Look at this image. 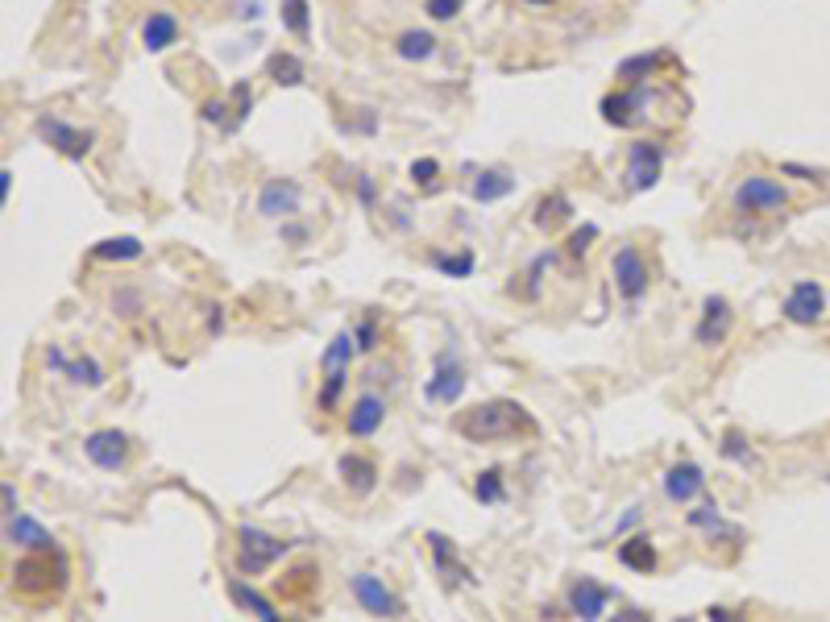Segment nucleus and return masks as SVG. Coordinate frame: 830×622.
<instances>
[{
  "label": "nucleus",
  "mask_w": 830,
  "mask_h": 622,
  "mask_svg": "<svg viewBox=\"0 0 830 622\" xmlns=\"http://www.w3.org/2000/svg\"><path fill=\"white\" fill-rule=\"evenodd\" d=\"M519 432H536V423L511 399H490V403H478L465 415H457V436H465L469 444L507 440V436H519Z\"/></svg>",
  "instance_id": "1"
},
{
  "label": "nucleus",
  "mask_w": 830,
  "mask_h": 622,
  "mask_svg": "<svg viewBox=\"0 0 830 622\" xmlns=\"http://www.w3.org/2000/svg\"><path fill=\"white\" fill-rule=\"evenodd\" d=\"M13 589L21 593V598H30V602H42V598H54V593H63L67 585V560L63 552L54 548V552H25L13 560Z\"/></svg>",
  "instance_id": "2"
},
{
  "label": "nucleus",
  "mask_w": 830,
  "mask_h": 622,
  "mask_svg": "<svg viewBox=\"0 0 830 622\" xmlns=\"http://www.w3.org/2000/svg\"><path fill=\"white\" fill-rule=\"evenodd\" d=\"M291 552V544L287 540H279V535H270V531H262V527H249V523H241L237 527V573L241 577H258V573H266L274 560H283Z\"/></svg>",
  "instance_id": "3"
},
{
  "label": "nucleus",
  "mask_w": 830,
  "mask_h": 622,
  "mask_svg": "<svg viewBox=\"0 0 830 622\" xmlns=\"http://www.w3.org/2000/svg\"><path fill=\"white\" fill-rule=\"evenodd\" d=\"M731 204H735V212H743V216L781 212V208L789 204V187L777 183V179H768V175H747V179L735 183Z\"/></svg>",
  "instance_id": "4"
},
{
  "label": "nucleus",
  "mask_w": 830,
  "mask_h": 622,
  "mask_svg": "<svg viewBox=\"0 0 830 622\" xmlns=\"http://www.w3.org/2000/svg\"><path fill=\"white\" fill-rule=\"evenodd\" d=\"M34 133L46 141L50 150H59L71 162H83V158L92 154V146H96V133L92 129H79V125H71L63 117H54V112H42V117L34 121Z\"/></svg>",
  "instance_id": "5"
},
{
  "label": "nucleus",
  "mask_w": 830,
  "mask_h": 622,
  "mask_svg": "<svg viewBox=\"0 0 830 622\" xmlns=\"http://www.w3.org/2000/svg\"><path fill=\"white\" fill-rule=\"evenodd\" d=\"M611 278H615V291L623 295L627 307H635V303L648 295V287H652V270H648L644 253L635 249V245H619V249H615V258H611Z\"/></svg>",
  "instance_id": "6"
},
{
  "label": "nucleus",
  "mask_w": 830,
  "mask_h": 622,
  "mask_svg": "<svg viewBox=\"0 0 830 622\" xmlns=\"http://www.w3.org/2000/svg\"><path fill=\"white\" fill-rule=\"evenodd\" d=\"M660 171H664V146H660V141H631V146H627L623 187H627L631 195L652 191V187L660 183Z\"/></svg>",
  "instance_id": "7"
},
{
  "label": "nucleus",
  "mask_w": 830,
  "mask_h": 622,
  "mask_svg": "<svg viewBox=\"0 0 830 622\" xmlns=\"http://www.w3.org/2000/svg\"><path fill=\"white\" fill-rule=\"evenodd\" d=\"M781 316L789 324H801V328L818 324L826 316V291H822V282H814V278L793 282L789 295H785V303H781Z\"/></svg>",
  "instance_id": "8"
},
{
  "label": "nucleus",
  "mask_w": 830,
  "mask_h": 622,
  "mask_svg": "<svg viewBox=\"0 0 830 622\" xmlns=\"http://www.w3.org/2000/svg\"><path fill=\"white\" fill-rule=\"evenodd\" d=\"M349 589H353L357 606H362L366 614H374V618H403V602L395 598L391 585H386L382 577H374V573H353L349 577Z\"/></svg>",
  "instance_id": "9"
},
{
  "label": "nucleus",
  "mask_w": 830,
  "mask_h": 622,
  "mask_svg": "<svg viewBox=\"0 0 830 622\" xmlns=\"http://www.w3.org/2000/svg\"><path fill=\"white\" fill-rule=\"evenodd\" d=\"M83 452H88V461L104 473H117L129 465V436L117 432V428H100V432H88L83 436Z\"/></svg>",
  "instance_id": "10"
},
{
  "label": "nucleus",
  "mask_w": 830,
  "mask_h": 622,
  "mask_svg": "<svg viewBox=\"0 0 830 622\" xmlns=\"http://www.w3.org/2000/svg\"><path fill=\"white\" fill-rule=\"evenodd\" d=\"M644 108H648V83H627V88L602 96V104H598L602 121L615 125V129H631L635 121H640Z\"/></svg>",
  "instance_id": "11"
},
{
  "label": "nucleus",
  "mask_w": 830,
  "mask_h": 622,
  "mask_svg": "<svg viewBox=\"0 0 830 622\" xmlns=\"http://www.w3.org/2000/svg\"><path fill=\"white\" fill-rule=\"evenodd\" d=\"M303 208V187L295 179H266L258 191V216L266 220H295Z\"/></svg>",
  "instance_id": "12"
},
{
  "label": "nucleus",
  "mask_w": 830,
  "mask_h": 622,
  "mask_svg": "<svg viewBox=\"0 0 830 622\" xmlns=\"http://www.w3.org/2000/svg\"><path fill=\"white\" fill-rule=\"evenodd\" d=\"M731 328H735V311H731V303H727L723 295H706V299H702V320L694 324V341H698L702 349H714V345H723V341H727Z\"/></svg>",
  "instance_id": "13"
},
{
  "label": "nucleus",
  "mask_w": 830,
  "mask_h": 622,
  "mask_svg": "<svg viewBox=\"0 0 830 622\" xmlns=\"http://www.w3.org/2000/svg\"><path fill=\"white\" fill-rule=\"evenodd\" d=\"M465 370H461V361H457V353H440L436 357V370H432V378L424 382V399L428 403H457L461 394H465Z\"/></svg>",
  "instance_id": "14"
},
{
  "label": "nucleus",
  "mask_w": 830,
  "mask_h": 622,
  "mask_svg": "<svg viewBox=\"0 0 830 622\" xmlns=\"http://www.w3.org/2000/svg\"><path fill=\"white\" fill-rule=\"evenodd\" d=\"M569 614L577 618V622H598L602 618V610L611 606V585H602V581H594V577H577L573 585H569Z\"/></svg>",
  "instance_id": "15"
},
{
  "label": "nucleus",
  "mask_w": 830,
  "mask_h": 622,
  "mask_svg": "<svg viewBox=\"0 0 830 622\" xmlns=\"http://www.w3.org/2000/svg\"><path fill=\"white\" fill-rule=\"evenodd\" d=\"M382 423H386V399H382V394H374V390H362L353 399V407H349L345 432L353 440H370V436L382 432Z\"/></svg>",
  "instance_id": "16"
},
{
  "label": "nucleus",
  "mask_w": 830,
  "mask_h": 622,
  "mask_svg": "<svg viewBox=\"0 0 830 622\" xmlns=\"http://www.w3.org/2000/svg\"><path fill=\"white\" fill-rule=\"evenodd\" d=\"M702 490H706V473H702V465H694V461H677L669 473H664V498L677 502V506L694 502Z\"/></svg>",
  "instance_id": "17"
},
{
  "label": "nucleus",
  "mask_w": 830,
  "mask_h": 622,
  "mask_svg": "<svg viewBox=\"0 0 830 622\" xmlns=\"http://www.w3.org/2000/svg\"><path fill=\"white\" fill-rule=\"evenodd\" d=\"M5 544L21 552H54V535L30 515H13L5 519Z\"/></svg>",
  "instance_id": "18"
},
{
  "label": "nucleus",
  "mask_w": 830,
  "mask_h": 622,
  "mask_svg": "<svg viewBox=\"0 0 830 622\" xmlns=\"http://www.w3.org/2000/svg\"><path fill=\"white\" fill-rule=\"evenodd\" d=\"M428 548H432V560H436V573L445 577V585H449V589H457V585H469V581H474V573H469V564L457 556L453 540H445L440 531H428Z\"/></svg>",
  "instance_id": "19"
},
{
  "label": "nucleus",
  "mask_w": 830,
  "mask_h": 622,
  "mask_svg": "<svg viewBox=\"0 0 830 622\" xmlns=\"http://www.w3.org/2000/svg\"><path fill=\"white\" fill-rule=\"evenodd\" d=\"M337 473H341L345 490L357 494V498L374 494V486H378V465L370 457H362V452H345V457L337 461Z\"/></svg>",
  "instance_id": "20"
},
{
  "label": "nucleus",
  "mask_w": 830,
  "mask_h": 622,
  "mask_svg": "<svg viewBox=\"0 0 830 622\" xmlns=\"http://www.w3.org/2000/svg\"><path fill=\"white\" fill-rule=\"evenodd\" d=\"M175 42H179V17L171 9L146 13V21H142V46L150 54H162V50H171Z\"/></svg>",
  "instance_id": "21"
},
{
  "label": "nucleus",
  "mask_w": 830,
  "mask_h": 622,
  "mask_svg": "<svg viewBox=\"0 0 830 622\" xmlns=\"http://www.w3.org/2000/svg\"><path fill=\"white\" fill-rule=\"evenodd\" d=\"M229 598H233L245 614H254L258 622H287L279 610H274V602H270V598H262V593H258L254 585H245L241 577H233V581H229Z\"/></svg>",
  "instance_id": "22"
},
{
  "label": "nucleus",
  "mask_w": 830,
  "mask_h": 622,
  "mask_svg": "<svg viewBox=\"0 0 830 622\" xmlns=\"http://www.w3.org/2000/svg\"><path fill=\"white\" fill-rule=\"evenodd\" d=\"M685 523L694 527V531H706L710 540H714V535H718V540H739V527H731V523L723 519V511H718V502H714V498H710V502H702L698 511H689V515H685Z\"/></svg>",
  "instance_id": "23"
},
{
  "label": "nucleus",
  "mask_w": 830,
  "mask_h": 622,
  "mask_svg": "<svg viewBox=\"0 0 830 622\" xmlns=\"http://www.w3.org/2000/svg\"><path fill=\"white\" fill-rule=\"evenodd\" d=\"M619 564H623V569H631V573L648 577L656 569V544L648 540V535H631V540L619 544Z\"/></svg>",
  "instance_id": "24"
},
{
  "label": "nucleus",
  "mask_w": 830,
  "mask_h": 622,
  "mask_svg": "<svg viewBox=\"0 0 830 622\" xmlns=\"http://www.w3.org/2000/svg\"><path fill=\"white\" fill-rule=\"evenodd\" d=\"M266 75L279 83V88H299V83L308 79V71H303V63H299V54H291V50H274L266 59Z\"/></svg>",
  "instance_id": "25"
},
{
  "label": "nucleus",
  "mask_w": 830,
  "mask_h": 622,
  "mask_svg": "<svg viewBox=\"0 0 830 622\" xmlns=\"http://www.w3.org/2000/svg\"><path fill=\"white\" fill-rule=\"evenodd\" d=\"M436 34H428V30H403L399 38H395V54L399 59H407V63H428L432 54H436Z\"/></svg>",
  "instance_id": "26"
},
{
  "label": "nucleus",
  "mask_w": 830,
  "mask_h": 622,
  "mask_svg": "<svg viewBox=\"0 0 830 622\" xmlns=\"http://www.w3.org/2000/svg\"><path fill=\"white\" fill-rule=\"evenodd\" d=\"M146 253V245L137 237H104L92 245V258L96 262H137Z\"/></svg>",
  "instance_id": "27"
},
{
  "label": "nucleus",
  "mask_w": 830,
  "mask_h": 622,
  "mask_svg": "<svg viewBox=\"0 0 830 622\" xmlns=\"http://www.w3.org/2000/svg\"><path fill=\"white\" fill-rule=\"evenodd\" d=\"M511 191H515V179L507 171H482L474 179V187H469V195H474L478 204H498V200H507Z\"/></svg>",
  "instance_id": "28"
},
{
  "label": "nucleus",
  "mask_w": 830,
  "mask_h": 622,
  "mask_svg": "<svg viewBox=\"0 0 830 622\" xmlns=\"http://www.w3.org/2000/svg\"><path fill=\"white\" fill-rule=\"evenodd\" d=\"M664 59H669V54H664V50H644V54H627V59L619 63V71H615V75L623 79V88H627V83H648V75H652V71H656V67L664 63Z\"/></svg>",
  "instance_id": "29"
},
{
  "label": "nucleus",
  "mask_w": 830,
  "mask_h": 622,
  "mask_svg": "<svg viewBox=\"0 0 830 622\" xmlns=\"http://www.w3.org/2000/svg\"><path fill=\"white\" fill-rule=\"evenodd\" d=\"M353 353H357V341H353V328H341L337 336L328 341V349H324V357H320V374H328V370H349V361H353Z\"/></svg>",
  "instance_id": "30"
},
{
  "label": "nucleus",
  "mask_w": 830,
  "mask_h": 622,
  "mask_svg": "<svg viewBox=\"0 0 830 622\" xmlns=\"http://www.w3.org/2000/svg\"><path fill=\"white\" fill-rule=\"evenodd\" d=\"M63 378H71L75 386H92V390H100V386L108 382L104 365H100L96 357H88V353H83V357H71V361H67V374H63Z\"/></svg>",
  "instance_id": "31"
},
{
  "label": "nucleus",
  "mask_w": 830,
  "mask_h": 622,
  "mask_svg": "<svg viewBox=\"0 0 830 622\" xmlns=\"http://www.w3.org/2000/svg\"><path fill=\"white\" fill-rule=\"evenodd\" d=\"M345 386H349V370H328V374L320 378V390H316V407H320L324 415H332V411L341 407Z\"/></svg>",
  "instance_id": "32"
},
{
  "label": "nucleus",
  "mask_w": 830,
  "mask_h": 622,
  "mask_svg": "<svg viewBox=\"0 0 830 622\" xmlns=\"http://www.w3.org/2000/svg\"><path fill=\"white\" fill-rule=\"evenodd\" d=\"M428 262L432 270H440L445 278H469L474 274V249H461V253H428Z\"/></svg>",
  "instance_id": "33"
},
{
  "label": "nucleus",
  "mask_w": 830,
  "mask_h": 622,
  "mask_svg": "<svg viewBox=\"0 0 830 622\" xmlns=\"http://www.w3.org/2000/svg\"><path fill=\"white\" fill-rule=\"evenodd\" d=\"M718 452H723V461H731V465H739V469H756V452H752V444H747V436L735 432V428L723 432V444H718Z\"/></svg>",
  "instance_id": "34"
},
{
  "label": "nucleus",
  "mask_w": 830,
  "mask_h": 622,
  "mask_svg": "<svg viewBox=\"0 0 830 622\" xmlns=\"http://www.w3.org/2000/svg\"><path fill=\"white\" fill-rule=\"evenodd\" d=\"M569 212H573V204H569V195H565V191L544 195V200L536 204V229H552V224L569 220Z\"/></svg>",
  "instance_id": "35"
},
{
  "label": "nucleus",
  "mask_w": 830,
  "mask_h": 622,
  "mask_svg": "<svg viewBox=\"0 0 830 622\" xmlns=\"http://www.w3.org/2000/svg\"><path fill=\"white\" fill-rule=\"evenodd\" d=\"M474 498L482 506H498L507 498V482H503V469H482L478 482H474Z\"/></svg>",
  "instance_id": "36"
},
{
  "label": "nucleus",
  "mask_w": 830,
  "mask_h": 622,
  "mask_svg": "<svg viewBox=\"0 0 830 622\" xmlns=\"http://www.w3.org/2000/svg\"><path fill=\"white\" fill-rule=\"evenodd\" d=\"M283 30L295 34V38H308L312 34V13H308V0H283Z\"/></svg>",
  "instance_id": "37"
},
{
  "label": "nucleus",
  "mask_w": 830,
  "mask_h": 622,
  "mask_svg": "<svg viewBox=\"0 0 830 622\" xmlns=\"http://www.w3.org/2000/svg\"><path fill=\"white\" fill-rule=\"evenodd\" d=\"M229 96H233V125H229V133H237L249 121V112H254V88H249V79H237Z\"/></svg>",
  "instance_id": "38"
},
{
  "label": "nucleus",
  "mask_w": 830,
  "mask_h": 622,
  "mask_svg": "<svg viewBox=\"0 0 830 622\" xmlns=\"http://www.w3.org/2000/svg\"><path fill=\"white\" fill-rule=\"evenodd\" d=\"M229 112H233V104L216 96V100H204V104H200V121H204V125H220V129H229V125H233Z\"/></svg>",
  "instance_id": "39"
},
{
  "label": "nucleus",
  "mask_w": 830,
  "mask_h": 622,
  "mask_svg": "<svg viewBox=\"0 0 830 622\" xmlns=\"http://www.w3.org/2000/svg\"><path fill=\"white\" fill-rule=\"evenodd\" d=\"M353 341H357V353H374L378 349V320L374 316H362L353 324Z\"/></svg>",
  "instance_id": "40"
},
{
  "label": "nucleus",
  "mask_w": 830,
  "mask_h": 622,
  "mask_svg": "<svg viewBox=\"0 0 830 622\" xmlns=\"http://www.w3.org/2000/svg\"><path fill=\"white\" fill-rule=\"evenodd\" d=\"M552 258H557V253H552V249H544L540 258H532V270H528V291H523L528 299H536V295H540V282H544V270L552 266Z\"/></svg>",
  "instance_id": "41"
},
{
  "label": "nucleus",
  "mask_w": 830,
  "mask_h": 622,
  "mask_svg": "<svg viewBox=\"0 0 830 622\" xmlns=\"http://www.w3.org/2000/svg\"><path fill=\"white\" fill-rule=\"evenodd\" d=\"M411 179L420 183V187H436V179H440V162H436V158H415V162H411Z\"/></svg>",
  "instance_id": "42"
},
{
  "label": "nucleus",
  "mask_w": 830,
  "mask_h": 622,
  "mask_svg": "<svg viewBox=\"0 0 830 622\" xmlns=\"http://www.w3.org/2000/svg\"><path fill=\"white\" fill-rule=\"evenodd\" d=\"M461 5H465V0H424V13L432 21H453L461 13Z\"/></svg>",
  "instance_id": "43"
},
{
  "label": "nucleus",
  "mask_w": 830,
  "mask_h": 622,
  "mask_svg": "<svg viewBox=\"0 0 830 622\" xmlns=\"http://www.w3.org/2000/svg\"><path fill=\"white\" fill-rule=\"evenodd\" d=\"M594 237H598V224H581V229H573V233H569V241H565V245H569L573 258H581V253L590 249V241H594Z\"/></svg>",
  "instance_id": "44"
},
{
  "label": "nucleus",
  "mask_w": 830,
  "mask_h": 622,
  "mask_svg": "<svg viewBox=\"0 0 830 622\" xmlns=\"http://www.w3.org/2000/svg\"><path fill=\"white\" fill-rule=\"evenodd\" d=\"M113 307L121 311V316H137V311H142V291H133V287H121V291L113 295Z\"/></svg>",
  "instance_id": "45"
},
{
  "label": "nucleus",
  "mask_w": 830,
  "mask_h": 622,
  "mask_svg": "<svg viewBox=\"0 0 830 622\" xmlns=\"http://www.w3.org/2000/svg\"><path fill=\"white\" fill-rule=\"evenodd\" d=\"M279 237L287 241V245H308V224H299V220H283V229H279Z\"/></svg>",
  "instance_id": "46"
},
{
  "label": "nucleus",
  "mask_w": 830,
  "mask_h": 622,
  "mask_svg": "<svg viewBox=\"0 0 830 622\" xmlns=\"http://www.w3.org/2000/svg\"><path fill=\"white\" fill-rule=\"evenodd\" d=\"M781 175H793L801 183H826L822 171H810V166H801V162H781Z\"/></svg>",
  "instance_id": "47"
},
{
  "label": "nucleus",
  "mask_w": 830,
  "mask_h": 622,
  "mask_svg": "<svg viewBox=\"0 0 830 622\" xmlns=\"http://www.w3.org/2000/svg\"><path fill=\"white\" fill-rule=\"evenodd\" d=\"M353 187H357V200H362L366 208H374V204H378V183H374L370 175H357V183H353Z\"/></svg>",
  "instance_id": "48"
},
{
  "label": "nucleus",
  "mask_w": 830,
  "mask_h": 622,
  "mask_svg": "<svg viewBox=\"0 0 830 622\" xmlns=\"http://www.w3.org/2000/svg\"><path fill=\"white\" fill-rule=\"evenodd\" d=\"M233 17L237 21H258L262 17V0H233Z\"/></svg>",
  "instance_id": "49"
},
{
  "label": "nucleus",
  "mask_w": 830,
  "mask_h": 622,
  "mask_svg": "<svg viewBox=\"0 0 830 622\" xmlns=\"http://www.w3.org/2000/svg\"><path fill=\"white\" fill-rule=\"evenodd\" d=\"M611 622H652V614L648 610H640V606H627V610H615V618Z\"/></svg>",
  "instance_id": "50"
},
{
  "label": "nucleus",
  "mask_w": 830,
  "mask_h": 622,
  "mask_svg": "<svg viewBox=\"0 0 830 622\" xmlns=\"http://www.w3.org/2000/svg\"><path fill=\"white\" fill-rule=\"evenodd\" d=\"M67 361H71V357H67V353L59 349V345H50V349H46V365H50V370H59V374H67Z\"/></svg>",
  "instance_id": "51"
},
{
  "label": "nucleus",
  "mask_w": 830,
  "mask_h": 622,
  "mask_svg": "<svg viewBox=\"0 0 830 622\" xmlns=\"http://www.w3.org/2000/svg\"><path fill=\"white\" fill-rule=\"evenodd\" d=\"M0 494H5V519L21 515V511H17V486H13V482H5V486H0Z\"/></svg>",
  "instance_id": "52"
},
{
  "label": "nucleus",
  "mask_w": 830,
  "mask_h": 622,
  "mask_svg": "<svg viewBox=\"0 0 830 622\" xmlns=\"http://www.w3.org/2000/svg\"><path fill=\"white\" fill-rule=\"evenodd\" d=\"M9 191H13V171L5 166V171H0V200H9Z\"/></svg>",
  "instance_id": "53"
},
{
  "label": "nucleus",
  "mask_w": 830,
  "mask_h": 622,
  "mask_svg": "<svg viewBox=\"0 0 830 622\" xmlns=\"http://www.w3.org/2000/svg\"><path fill=\"white\" fill-rule=\"evenodd\" d=\"M706 618H710V622H731V610H727V606H710Z\"/></svg>",
  "instance_id": "54"
},
{
  "label": "nucleus",
  "mask_w": 830,
  "mask_h": 622,
  "mask_svg": "<svg viewBox=\"0 0 830 622\" xmlns=\"http://www.w3.org/2000/svg\"><path fill=\"white\" fill-rule=\"evenodd\" d=\"M220 311H225V307H212V316H208V328H212V332L225 328V316H220Z\"/></svg>",
  "instance_id": "55"
},
{
  "label": "nucleus",
  "mask_w": 830,
  "mask_h": 622,
  "mask_svg": "<svg viewBox=\"0 0 830 622\" xmlns=\"http://www.w3.org/2000/svg\"><path fill=\"white\" fill-rule=\"evenodd\" d=\"M523 5H552V0H523Z\"/></svg>",
  "instance_id": "56"
},
{
  "label": "nucleus",
  "mask_w": 830,
  "mask_h": 622,
  "mask_svg": "<svg viewBox=\"0 0 830 622\" xmlns=\"http://www.w3.org/2000/svg\"><path fill=\"white\" fill-rule=\"evenodd\" d=\"M673 622H698V618H689V614H685V618H673Z\"/></svg>",
  "instance_id": "57"
}]
</instances>
